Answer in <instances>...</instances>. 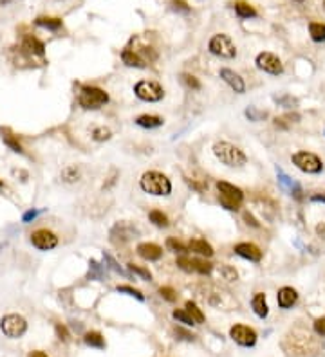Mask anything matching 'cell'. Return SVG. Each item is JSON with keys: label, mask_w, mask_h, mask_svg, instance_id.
<instances>
[{"label": "cell", "mask_w": 325, "mask_h": 357, "mask_svg": "<svg viewBox=\"0 0 325 357\" xmlns=\"http://www.w3.org/2000/svg\"><path fill=\"white\" fill-rule=\"evenodd\" d=\"M139 186L145 193L154 195V197H170L172 195V181L165 173L150 170L145 172L139 179Z\"/></svg>", "instance_id": "cell-1"}, {"label": "cell", "mask_w": 325, "mask_h": 357, "mask_svg": "<svg viewBox=\"0 0 325 357\" xmlns=\"http://www.w3.org/2000/svg\"><path fill=\"white\" fill-rule=\"evenodd\" d=\"M213 155L221 165L228 168H242L247 163V155L239 146L228 143V141H219L213 144Z\"/></svg>", "instance_id": "cell-2"}, {"label": "cell", "mask_w": 325, "mask_h": 357, "mask_svg": "<svg viewBox=\"0 0 325 357\" xmlns=\"http://www.w3.org/2000/svg\"><path fill=\"white\" fill-rule=\"evenodd\" d=\"M109 103V94L99 87H82L78 94V105L83 110H99Z\"/></svg>", "instance_id": "cell-3"}, {"label": "cell", "mask_w": 325, "mask_h": 357, "mask_svg": "<svg viewBox=\"0 0 325 357\" xmlns=\"http://www.w3.org/2000/svg\"><path fill=\"white\" fill-rule=\"evenodd\" d=\"M217 189H219V202H221L223 208H226L230 211L240 210V204L244 201V191L239 186L230 184L226 181H219Z\"/></svg>", "instance_id": "cell-4"}, {"label": "cell", "mask_w": 325, "mask_h": 357, "mask_svg": "<svg viewBox=\"0 0 325 357\" xmlns=\"http://www.w3.org/2000/svg\"><path fill=\"white\" fill-rule=\"evenodd\" d=\"M134 96L145 103H159L165 98V89L154 80H141L134 85Z\"/></svg>", "instance_id": "cell-5"}, {"label": "cell", "mask_w": 325, "mask_h": 357, "mask_svg": "<svg viewBox=\"0 0 325 357\" xmlns=\"http://www.w3.org/2000/svg\"><path fill=\"white\" fill-rule=\"evenodd\" d=\"M291 163L300 170L302 173L307 175H318L323 172V161L313 152H297L291 155Z\"/></svg>", "instance_id": "cell-6"}, {"label": "cell", "mask_w": 325, "mask_h": 357, "mask_svg": "<svg viewBox=\"0 0 325 357\" xmlns=\"http://www.w3.org/2000/svg\"><path fill=\"white\" fill-rule=\"evenodd\" d=\"M208 51H210L213 56L224 58V60H233L237 56V47H235L233 40H231L228 34L219 33L213 34L208 42Z\"/></svg>", "instance_id": "cell-7"}, {"label": "cell", "mask_w": 325, "mask_h": 357, "mask_svg": "<svg viewBox=\"0 0 325 357\" xmlns=\"http://www.w3.org/2000/svg\"><path fill=\"white\" fill-rule=\"evenodd\" d=\"M255 65L259 70L269 74V76H280L284 74V63L276 54L269 53V51H262V53L257 54L255 58Z\"/></svg>", "instance_id": "cell-8"}, {"label": "cell", "mask_w": 325, "mask_h": 357, "mask_svg": "<svg viewBox=\"0 0 325 357\" xmlns=\"http://www.w3.org/2000/svg\"><path fill=\"white\" fill-rule=\"evenodd\" d=\"M0 329H2L4 336L17 339V337H22L27 332V321L20 314H8L0 320Z\"/></svg>", "instance_id": "cell-9"}, {"label": "cell", "mask_w": 325, "mask_h": 357, "mask_svg": "<svg viewBox=\"0 0 325 357\" xmlns=\"http://www.w3.org/2000/svg\"><path fill=\"white\" fill-rule=\"evenodd\" d=\"M230 337L240 346H255L257 332L247 325H233L230 329Z\"/></svg>", "instance_id": "cell-10"}, {"label": "cell", "mask_w": 325, "mask_h": 357, "mask_svg": "<svg viewBox=\"0 0 325 357\" xmlns=\"http://www.w3.org/2000/svg\"><path fill=\"white\" fill-rule=\"evenodd\" d=\"M31 244L40 251H51L58 246V236L49 229H37L31 233Z\"/></svg>", "instance_id": "cell-11"}, {"label": "cell", "mask_w": 325, "mask_h": 357, "mask_svg": "<svg viewBox=\"0 0 325 357\" xmlns=\"http://www.w3.org/2000/svg\"><path fill=\"white\" fill-rule=\"evenodd\" d=\"M219 76H221V80H223L233 92H237V94H244V92H246V83H244L242 76H240L239 72H235V70H231V69H221L219 70Z\"/></svg>", "instance_id": "cell-12"}, {"label": "cell", "mask_w": 325, "mask_h": 357, "mask_svg": "<svg viewBox=\"0 0 325 357\" xmlns=\"http://www.w3.org/2000/svg\"><path fill=\"white\" fill-rule=\"evenodd\" d=\"M235 255L240 256V258L247 260V262L259 263L262 260V251H260L259 246L251 242H240L235 246Z\"/></svg>", "instance_id": "cell-13"}, {"label": "cell", "mask_w": 325, "mask_h": 357, "mask_svg": "<svg viewBox=\"0 0 325 357\" xmlns=\"http://www.w3.org/2000/svg\"><path fill=\"white\" fill-rule=\"evenodd\" d=\"M136 251H137V255L143 260H147V262H157V260H161V256H163V247H159L154 242L137 244Z\"/></svg>", "instance_id": "cell-14"}, {"label": "cell", "mask_w": 325, "mask_h": 357, "mask_svg": "<svg viewBox=\"0 0 325 357\" xmlns=\"http://www.w3.org/2000/svg\"><path fill=\"white\" fill-rule=\"evenodd\" d=\"M276 301H278L280 308H285V310H287V308H291L293 305L298 301V292L293 287H282L276 292Z\"/></svg>", "instance_id": "cell-15"}, {"label": "cell", "mask_w": 325, "mask_h": 357, "mask_svg": "<svg viewBox=\"0 0 325 357\" xmlns=\"http://www.w3.org/2000/svg\"><path fill=\"white\" fill-rule=\"evenodd\" d=\"M188 251H192V253H195L199 256H204V258H211L215 253L213 247L206 240H201V238H192L188 242Z\"/></svg>", "instance_id": "cell-16"}, {"label": "cell", "mask_w": 325, "mask_h": 357, "mask_svg": "<svg viewBox=\"0 0 325 357\" xmlns=\"http://www.w3.org/2000/svg\"><path fill=\"white\" fill-rule=\"evenodd\" d=\"M121 62L127 67H134V69H145V67H147V62H145L136 51L130 49V47H125V49L121 51Z\"/></svg>", "instance_id": "cell-17"}, {"label": "cell", "mask_w": 325, "mask_h": 357, "mask_svg": "<svg viewBox=\"0 0 325 357\" xmlns=\"http://www.w3.org/2000/svg\"><path fill=\"white\" fill-rule=\"evenodd\" d=\"M251 308L255 312L259 318H266L269 314V307H268V301H266V294L264 292H257L253 296V300H251Z\"/></svg>", "instance_id": "cell-18"}, {"label": "cell", "mask_w": 325, "mask_h": 357, "mask_svg": "<svg viewBox=\"0 0 325 357\" xmlns=\"http://www.w3.org/2000/svg\"><path fill=\"white\" fill-rule=\"evenodd\" d=\"M22 49L27 51L29 54H38V56H44V53H46V46H44V42H40L38 38H34V36L24 38V42H22Z\"/></svg>", "instance_id": "cell-19"}, {"label": "cell", "mask_w": 325, "mask_h": 357, "mask_svg": "<svg viewBox=\"0 0 325 357\" xmlns=\"http://www.w3.org/2000/svg\"><path fill=\"white\" fill-rule=\"evenodd\" d=\"M163 117L159 115H152V114H143L139 117H136V125L141 128H159L163 127Z\"/></svg>", "instance_id": "cell-20"}, {"label": "cell", "mask_w": 325, "mask_h": 357, "mask_svg": "<svg viewBox=\"0 0 325 357\" xmlns=\"http://www.w3.org/2000/svg\"><path fill=\"white\" fill-rule=\"evenodd\" d=\"M0 134H2V141H4L6 146L11 150V152L15 153H24V148H22V144L18 143V139L15 136H13L11 132L8 130V128H0Z\"/></svg>", "instance_id": "cell-21"}, {"label": "cell", "mask_w": 325, "mask_h": 357, "mask_svg": "<svg viewBox=\"0 0 325 357\" xmlns=\"http://www.w3.org/2000/svg\"><path fill=\"white\" fill-rule=\"evenodd\" d=\"M235 13L239 18H255L257 17V9L249 4V2H244V0H237L233 4Z\"/></svg>", "instance_id": "cell-22"}, {"label": "cell", "mask_w": 325, "mask_h": 357, "mask_svg": "<svg viewBox=\"0 0 325 357\" xmlns=\"http://www.w3.org/2000/svg\"><path fill=\"white\" fill-rule=\"evenodd\" d=\"M34 24H37L38 27L49 29V31H58V29L63 27V20L56 17H38L37 20H34Z\"/></svg>", "instance_id": "cell-23"}, {"label": "cell", "mask_w": 325, "mask_h": 357, "mask_svg": "<svg viewBox=\"0 0 325 357\" xmlns=\"http://www.w3.org/2000/svg\"><path fill=\"white\" fill-rule=\"evenodd\" d=\"M217 274L221 280H226V282H237L239 280V272L235 271V267L226 265V263H221L217 267Z\"/></svg>", "instance_id": "cell-24"}, {"label": "cell", "mask_w": 325, "mask_h": 357, "mask_svg": "<svg viewBox=\"0 0 325 357\" xmlns=\"http://www.w3.org/2000/svg\"><path fill=\"white\" fill-rule=\"evenodd\" d=\"M83 341H85L87 346H92V348H105V339H103V336L99 332H87L85 336H83Z\"/></svg>", "instance_id": "cell-25"}, {"label": "cell", "mask_w": 325, "mask_h": 357, "mask_svg": "<svg viewBox=\"0 0 325 357\" xmlns=\"http://www.w3.org/2000/svg\"><path fill=\"white\" fill-rule=\"evenodd\" d=\"M309 36L313 42H325V24L311 22L309 24Z\"/></svg>", "instance_id": "cell-26"}, {"label": "cell", "mask_w": 325, "mask_h": 357, "mask_svg": "<svg viewBox=\"0 0 325 357\" xmlns=\"http://www.w3.org/2000/svg\"><path fill=\"white\" fill-rule=\"evenodd\" d=\"M149 220L152 222L156 227H161V229H163V227H168L170 226L168 217H166V215L163 213V211H159V210H152V211H150V213H149Z\"/></svg>", "instance_id": "cell-27"}, {"label": "cell", "mask_w": 325, "mask_h": 357, "mask_svg": "<svg viewBox=\"0 0 325 357\" xmlns=\"http://www.w3.org/2000/svg\"><path fill=\"white\" fill-rule=\"evenodd\" d=\"M185 308H186V312H188L190 316H192V320L195 321V325H201V323H204V312L201 310V308L197 307V305L194 303V301H186L185 303Z\"/></svg>", "instance_id": "cell-28"}, {"label": "cell", "mask_w": 325, "mask_h": 357, "mask_svg": "<svg viewBox=\"0 0 325 357\" xmlns=\"http://www.w3.org/2000/svg\"><path fill=\"white\" fill-rule=\"evenodd\" d=\"M192 260H194V272H197L201 276H208L213 272V263L206 262L202 258H192Z\"/></svg>", "instance_id": "cell-29"}, {"label": "cell", "mask_w": 325, "mask_h": 357, "mask_svg": "<svg viewBox=\"0 0 325 357\" xmlns=\"http://www.w3.org/2000/svg\"><path fill=\"white\" fill-rule=\"evenodd\" d=\"M166 249L175 253V255H186L188 253V246L181 242V240H177V238H166Z\"/></svg>", "instance_id": "cell-30"}, {"label": "cell", "mask_w": 325, "mask_h": 357, "mask_svg": "<svg viewBox=\"0 0 325 357\" xmlns=\"http://www.w3.org/2000/svg\"><path fill=\"white\" fill-rule=\"evenodd\" d=\"M92 141L96 143H103V141H109L112 137V130L109 127H96L92 130Z\"/></svg>", "instance_id": "cell-31"}, {"label": "cell", "mask_w": 325, "mask_h": 357, "mask_svg": "<svg viewBox=\"0 0 325 357\" xmlns=\"http://www.w3.org/2000/svg\"><path fill=\"white\" fill-rule=\"evenodd\" d=\"M127 269L132 274H137L139 278L147 280V282L152 280V272H150L149 269H145V267H139V265H136V263H127Z\"/></svg>", "instance_id": "cell-32"}, {"label": "cell", "mask_w": 325, "mask_h": 357, "mask_svg": "<svg viewBox=\"0 0 325 357\" xmlns=\"http://www.w3.org/2000/svg\"><path fill=\"white\" fill-rule=\"evenodd\" d=\"M172 316L175 318L179 323L186 325V327H192V325H195V321L192 320V316H190L188 312H186V308H177V310H173Z\"/></svg>", "instance_id": "cell-33"}, {"label": "cell", "mask_w": 325, "mask_h": 357, "mask_svg": "<svg viewBox=\"0 0 325 357\" xmlns=\"http://www.w3.org/2000/svg\"><path fill=\"white\" fill-rule=\"evenodd\" d=\"M62 179L65 182H69V184H73V182H76L80 179V170L76 166H67L62 172Z\"/></svg>", "instance_id": "cell-34"}, {"label": "cell", "mask_w": 325, "mask_h": 357, "mask_svg": "<svg viewBox=\"0 0 325 357\" xmlns=\"http://www.w3.org/2000/svg\"><path fill=\"white\" fill-rule=\"evenodd\" d=\"M181 82L185 83L188 89H192V91H201V82H199L195 76H192V74H181Z\"/></svg>", "instance_id": "cell-35"}, {"label": "cell", "mask_w": 325, "mask_h": 357, "mask_svg": "<svg viewBox=\"0 0 325 357\" xmlns=\"http://www.w3.org/2000/svg\"><path fill=\"white\" fill-rule=\"evenodd\" d=\"M118 292H125V294H128V296H134V298L139 301L145 300L143 292L137 291V289H134V287H130V285H118Z\"/></svg>", "instance_id": "cell-36"}, {"label": "cell", "mask_w": 325, "mask_h": 357, "mask_svg": "<svg viewBox=\"0 0 325 357\" xmlns=\"http://www.w3.org/2000/svg\"><path fill=\"white\" fill-rule=\"evenodd\" d=\"M246 117L249 119V121H260V119L268 117V112L259 110L257 107H249V108L246 110Z\"/></svg>", "instance_id": "cell-37"}, {"label": "cell", "mask_w": 325, "mask_h": 357, "mask_svg": "<svg viewBox=\"0 0 325 357\" xmlns=\"http://www.w3.org/2000/svg\"><path fill=\"white\" fill-rule=\"evenodd\" d=\"M159 294L163 300L170 301V303H173V301H177V292L173 291L172 287H161L159 289Z\"/></svg>", "instance_id": "cell-38"}, {"label": "cell", "mask_w": 325, "mask_h": 357, "mask_svg": "<svg viewBox=\"0 0 325 357\" xmlns=\"http://www.w3.org/2000/svg\"><path fill=\"white\" fill-rule=\"evenodd\" d=\"M56 336H58V339H62V341H70V332L67 330V327H63V325H56Z\"/></svg>", "instance_id": "cell-39"}, {"label": "cell", "mask_w": 325, "mask_h": 357, "mask_svg": "<svg viewBox=\"0 0 325 357\" xmlns=\"http://www.w3.org/2000/svg\"><path fill=\"white\" fill-rule=\"evenodd\" d=\"M242 218H244V222H246L247 226H251V227H260V222L257 220V218L253 217V213H249V211H244V213H242Z\"/></svg>", "instance_id": "cell-40"}, {"label": "cell", "mask_w": 325, "mask_h": 357, "mask_svg": "<svg viewBox=\"0 0 325 357\" xmlns=\"http://www.w3.org/2000/svg\"><path fill=\"white\" fill-rule=\"evenodd\" d=\"M314 332H316L318 336L325 337V318H320V320L314 321Z\"/></svg>", "instance_id": "cell-41"}, {"label": "cell", "mask_w": 325, "mask_h": 357, "mask_svg": "<svg viewBox=\"0 0 325 357\" xmlns=\"http://www.w3.org/2000/svg\"><path fill=\"white\" fill-rule=\"evenodd\" d=\"M173 8L177 9V11H183V13H190V6L186 4L185 0H172Z\"/></svg>", "instance_id": "cell-42"}, {"label": "cell", "mask_w": 325, "mask_h": 357, "mask_svg": "<svg viewBox=\"0 0 325 357\" xmlns=\"http://www.w3.org/2000/svg\"><path fill=\"white\" fill-rule=\"evenodd\" d=\"M105 260H107V262L111 263V269H114V271H116V272H120V274H125V271L121 269L120 265H118V263H116V260L112 258L111 255H105Z\"/></svg>", "instance_id": "cell-43"}, {"label": "cell", "mask_w": 325, "mask_h": 357, "mask_svg": "<svg viewBox=\"0 0 325 357\" xmlns=\"http://www.w3.org/2000/svg\"><path fill=\"white\" fill-rule=\"evenodd\" d=\"M40 215V211H37V210H29L27 213H24V218L22 220L24 222H31V220H34V218Z\"/></svg>", "instance_id": "cell-44"}, {"label": "cell", "mask_w": 325, "mask_h": 357, "mask_svg": "<svg viewBox=\"0 0 325 357\" xmlns=\"http://www.w3.org/2000/svg\"><path fill=\"white\" fill-rule=\"evenodd\" d=\"M175 334H177V336H183V339H186V341H194V339H195V336H192V334L185 332L183 329H175Z\"/></svg>", "instance_id": "cell-45"}, {"label": "cell", "mask_w": 325, "mask_h": 357, "mask_svg": "<svg viewBox=\"0 0 325 357\" xmlns=\"http://www.w3.org/2000/svg\"><path fill=\"white\" fill-rule=\"evenodd\" d=\"M278 103H282L284 107H287V108H291L293 107V103H295V99H291L289 96H285V98H280V99H276Z\"/></svg>", "instance_id": "cell-46"}, {"label": "cell", "mask_w": 325, "mask_h": 357, "mask_svg": "<svg viewBox=\"0 0 325 357\" xmlns=\"http://www.w3.org/2000/svg\"><path fill=\"white\" fill-rule=\"evenodd\" d=\"M311 201H313V202H325V193H323V195H313V197H311Z\"/></svg>", "instance_id": "cell-47"}, {"label": "cell", "mask_w": 325, "mask_h": 357, "mask_svg": "<svg viewBox=\"0 0 325 357\" xmlns=\"http://www.w3.org/2000/svg\"><path fill=\"white\" fill-rule=\"evenodd\" d=\"M27 357H47V355L44 352H40V350H34V352H31Z\"/></svg>", "instance_id": "cell-48"}, {"label": "cell", "mask_w": 325, "mask_h": 357, "mask_svg": "<svg viewBox=\"0 0 325 357\" xmlns=\"http://www.w3.org/2000/svg\"><path fill=\"white\" fill-rule=\"evenodd\" d=\"M2 186H4V182H2V181H0V188H2Z\"/></svg>", "instance_id": "cell-49"}, {"label": "cell", "mask_w": 325, "mask_h": 357, "mask_svg": "<svg viewBox=\"0 0 325 357\" xmlns=\"http://www.w3.org/2000/svg\"><path fill=\"white\" fill-rule=\"evenodd\" d=\"M295 2H304V0H295Z\"/></svg>", "instance_id": "cell-50"}, {"label": "cell", "mask_w": 325, "mask_h": 357, "mask_svg": "<svg viewBox=\"0 0 325 357\" xmlns=\"http://www.w3.org/2000/svg\"><path fill=\"white\" fill-rule=\"evenodd\" d=\"M323 8H325V0H323Z\"/></svg>", "instance_id": "cell-51"}]
</instances>
